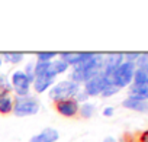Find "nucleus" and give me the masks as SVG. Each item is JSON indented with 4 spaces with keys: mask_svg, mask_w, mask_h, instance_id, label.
I'll use <instances>...</instances> for the list:
<instances>
[{
    "mask_svg": "<svg viewBox=\"0 0 148 142\" xmlns=\"http://www.w3.org/2000/svg\"><path fill=\"white\" fill-rule=\"evenodd\" d=\"M135 62H129V61H123L116 70L115 73L109 77L112 84L116 86L119 90L129 86L134 80V74H135Z\"/></svg>",
    "mask_w": 148,
    "mask_h": 142,
    "instance_id": "4",
    "label": "nucleus"
},
{
    "mask_svg": "<svg viewBox=\"0 0 148 142\" xmlns=\"http://www.w3.org/2000/svg\"><path fill=\"white\" fill-rule=\"evenodd\" d=\"M103 57L100 54H95V52H83L82 59L79 64H76L73 67L70 80H73L74 83H77L79 86L83 83H86L87 80L93 79L95 76L102 73V67H103Z\"/></svg>",
    "mask_w": 148,
    "mask_h": 142,
    "instance_id": "1",
    "label": "nucleus"
},
{
    "mask_svg": "<svg viewBox=\"0 0 148 142\" xmlns=\"http://www.w3.org/2000/svg\"><path fill=\"white\" fill-rule=\"evenodd\" d=\"M3 62H8V64H21L25 58V54L23 52H5L3 55Z\"/></svg>",
    "mask_w": 148,
    "mask_h": 142,
    "instance_id": "15",
    "label": "nucleus"
},
{
    "mask_svg": "<svg viewBox=\"0 0 148 142\" xmlns=\"http://www.w3.org/2000/svg\"><path fill=\"white\" fill-rule=\"evenodd\" d=\"M79 107L80 103L76 99H64V100H58L55 102V110L67 119L76 117L79 115Z\"/></svg>",
    "mask_w": 148,
    "mask_h": 142,
    "instance_id": "7",
    "label": "nucleus"
},
{
    "mask_svg": "<svg viewBox=\"0 0 148 142\" xmlns=\"http://www.w3.org/2000/svg\"><path fill=\"white\" fill-rule=\"evenodd\" d=\"M22 71H23L25 76H26V77L31 80V83H32L34 79H35V62H34V61H29Z\"/></svg>",
    "mask_w": 148,
    "mask_h": 142,
    "instance_id": "18",
    "label": "nucleus"
},
{
    "mask_svg": "<svg viewBox=\"0 0 148 142\" xmlns=\"http://www.w3.org/2000/svg\"><path fill=\"white\" fill-rule=\"evenodd\" d=\"M6 93H12V86L8 76L2 74L0 76V94H6Z\"/></svg>",
    "mask_w": 148,
    "mask_h": 142,
    "instance_id": "17",
    "label": "nucleus"
},
{
    "mask_svg": "<svg viewBox=\"0 0 148 142\" xmlns=\"http://www.w3.org/2000/svg\"><path fill=\"white\" fill-rule=\"evenodd\" d=\"M54 84H55V79H54V77H49L48 74H38V76H35V79H34V81H32L34 90H35V93H38V94H41V93L49 90Z\"/></svg>",
    "mask_w": 148,
    "mask_h": 142,
    "instance_id": "9",
    "label": "nucleus"
},
{
    "mask_svg": "<svg viewBox=\"0 0 148 142\" xmlns=\"http://www.w3.org/2000/svg\"><path fill=\"white\" fill-rule=\"evenodd\" d=\"M141 142H148V130H145V132L141 135Z\"/></svg>",
    "mask_w": 148,
    "mask_h": 142,
    "instance_id": "23",
    "label": "nucleus"
},
{
    "mask_svg": "<svg viewBox=\"0 0 148 142\" xmlns=\"http://www.w3.org/2000/svg\"><path fill=\"white\" fill-rule=\"evenodd\" d=\"M119 91V89L116 87V86H113L112 84V81L103 89V91H102V94L100 96H103V97H110V96H113V94H116Z\"/></svg>",
    "mask_w": 148,
    "mask_h": 142,
    "instance_id": "21",
    "label": "nucleus"
},
{
    "mask_svg": "<svg viewBox=\"0 0 148 142\" xmlns=\"http://www.w3.org/2000/svg\"><path fill=\"white\" fill-rule=\"evenodd\" d=\"M102 142H116V141H115V138H113V136H106Z\"/></svg>",
    "mask_w": 148,
    "mask_h": 142,
    "instance_id": "24",
    "label": "nucleus"
},
{
    "mask_svg": "<svg viewBox=\"0 0 148 142\" xmlns=\"http://www.w3.org/2000/svg\"><path fill=\"white\" fill-rule=\"evenodd\" d=\"M13 104L15 99L10 93L0 94V115H10L13 112Z\"/></svg>",
    "mask_w": 148,
    "mask_h": 142,
    "instance_id": "12",
    "label": "nucleus"
},
{
    "mask_svg": "<svg viewBox=\"0 0 148 142\" xmlns=\"http://www.w3.org/2000/svg\"><path fill=\"white\" fill-rule=\"evenodd\" d=\"M102 113H103V116H105V117H110V116L115 113V109H113L112 106H106V107L103 109V112H102Z\"/></svg>",
    "mask_w": 148,
    "mask_h": 142,
    "instance_id": "22",
    "label": "nucleus"
},
{
    "mask_svg": "<svg viewBox=\"0 0 148 142\" xmlns=\"http://www.w3.org/2000/svg\"><path fill=\"white\" fill-rule=\"evenodd\" d=\"M129 96L136 97V99H142L148 102V83L141 84V86H131L129 89Z\"/></svg>",
    "mask_w": 148,
    "mask_h": 142,
    "instance_id": "13",
    "label": "nucleus"
},
{
    "mask_svg": "<svg viewBox=\"0 0 148 142\" xmlns=\"http://www.w3.org/2000/svg\"><path fill=\"white\" fill-rule=\"evenodd\" d=\"M80 91V86L77 83H74L73 80H62L55 83L49 89V99L55 102L64 100V99H74Z\"/></svg>",
    "mask_w": 148,
    "mask_h": 142,
    "instance_id": "2",
    "label": "nucleus"
},
{
    "mask_svg": "<svg viewBox=\"0 0 148 142\" xmlns=\"http://www.w3.org/2000/svg\"><path fill=\"white\" fill-rule=\"evenodd\" d=\"M123 54H110L103 59V67H102V74L106 77H110L115 70L123 62Z\"/></svg>",
    "mask_w": 148,
    "mask_h": 142,
    "instance_id": "8",
    "label": "nucleus"
},
{
    "mask_svg": "<svg viewBox=\"0 0 148 142\" xmlns=\"http://www.w3.org/2000/svg\"><path fill=\"white\" fill-rule=\"evenodd\" d=\"M122 106H123L125 109H129V110H134V112L148 113V102H147V100H142V99L132 97V96H128V97L122 102Z\"/></svg>",
    "mask_w": 148,
    "mask_h": 142,
    "instance_id": "11",
    "label": "nucleus"
},
{
    "mask_svg": "<svg viewBox=\"0 0 148 142\" xmlns=\"http://www.w3.org/2000/svg\"><path fill=\"white\" fill-rule=\"evenodd\" d=\"M2 65H3V57L0 55V68H2Z\"/></svg>",
    "mask_w": 148,
    "mask_h": 142,
    "instance_id": "25",
    "label": "nucleus"
},
{
    "mask_svg": "<svg viewBox=\"0 0 148 142\" xmlns=\"http://www.w3.org/2000/svg\"><path fill=\"white\" fill-rule=\"evenodd\" d=\"M109 83H110V79L106 77V76H103V74L100 73V74L95 76L93 79H90V80H87V81L84 83L83 91L87 94V97L99 96V94H102L103 89H105Z\"/></svg>",
    "mask_w": 148,
    "mask_h": 142,
    "instance_id": "6",
    "label": "nucleus"
},
{
    "mask_svg": "<svg viewBox=\"0 0 148 142\" xmlns=\"http://www.w3.org/2000/svg\"><path fill=\"white\" fill-rule=\"evenodd\" d=\"M136 64H138V68L145 71L148 74V54H144V55H139V58L136 59Z\"/></svg>",
    "mask_w": 148,
    "mask_h": 142,
    "instance_id": "20",
    "label": "nucleus"
},
{
    "mask_svg": "<svg viewBox=\"0 0 148 142\" xmlns=\"http://www.w3.org/2000/svg\"><path fill=\"white\" fill-rule=\"evenodd\" d=\"M55 57H57V52H38L36 54V61L49 62V61L55 59Z\"/></svg>",
    "mask_w": 148,
    "mask_h": 142,
    "instance_id": "19",
    "label": "nucleus"
},
{
    "mask_svg": "<svg viewBox=\"0 0 148 142\" xmlns=\"http://www.w3.org/2000/svg\"><path fill=\"white\" fill-rule=\"evenodd\" d=\"M10 86H12V91L16 94V97H25V96H29L32 83L25 76L22 70H16L10 76Z\"/></svg>",
    "mask_w": 148,
    "mask_h": 142,
    "instance_id": "5",
    "label": "nucleus"
},
{
    "mask_svg": "<svg viewBox=\"0 0 148 142\" xmlns=\"http://www.w3.org/2000/svg\"><path fill=\"white\" fill-rule=\"evenodd\" d=\"M60 139V132L55 128H44L41 132L31 136L29 142H57Z\"/></svg>",
    "mask_w": 148,
    "mask_h": 142,
    "instance_id": "10",
    "label": "nucleus"
},
{
    "mask_svg": "<svg viewBox=\"0 0 148 142\" xmlns=\"http://www.w3.org/2000/svg\"><path fill=\"white\" fill-rule=\"evenodd\" d=\"M96 112V106L93 103H89V102H84V103H80V107H79V115L84 119H89L95 115Z\"/></svg>",
    "mask_w": 148,
    "mask_h": 142,
    "instance_id": "16",
    "label": "nucleus"
},
{
    "mask_svg": "<svg viewBox=\"0 0 148 142\" xmlns=\"http://www.w3.org/2000/svg\"><path fill=\"white\" fill-rule=\"evenodd\" d=\"M41 103L36 97L34 96H25V97H15V104H13V115L16 117H26V116H34L39 112Z\"/></svg>",
    "mask_w": 148,
    "mask_h": 142,
    "instance_id": "3",
    "label": "nucleus"
},
{
    "mask_svg": "<svg viewBox=\"0 0 148 142\" xmlns=\"http://www.w3.org/2000/svg\"><path fill=\"white\" fill-rule=\"evenodd\" d=\"M83 52H61L60 58L68 65V67H74L76 64L80 62Z\"/></svg>",
    "mask_w": 148,
    "mask_h": 142,
    "instance_id": "14",
    "label": "nucleus"
}]
</instances>
